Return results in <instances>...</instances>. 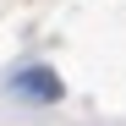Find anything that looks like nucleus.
<instances>
[{
	"label": "nucleus",
	"mask_w": 126,
	"mask_h": 126,
	"mask_svg": "<svg viewBox=\"0 0 126 126\" xmlns=\"http://www.w3.org/2000/svg\"><path fill=\"white\" fill-rule=\"evenodd\" d=\"M11 93H22V99H38V104H55L60 93V77L49 71V66H22V71H11V82H6Z\"/></svg>",
	"instance_id": "1"
}]
</instances>
